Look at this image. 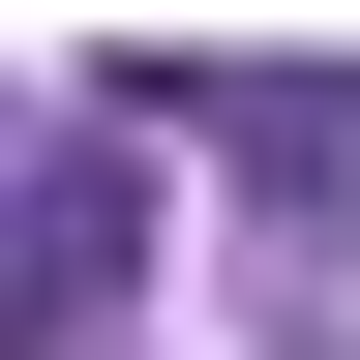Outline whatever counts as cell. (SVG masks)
Listing matches in <instances>:
<instances>
[{
  "label": "cell",
  "mask_w": 360,
  "mask_h": 360,
  "mask_svg": "<svg viewBox=\"0 0 360 360\" xmlns=\"http://www.w3.org/2000/svg\"><path fill=\"white\" fill-rule=\"evenodd\" d=\"M90 300H120V180H30L0 210V360H90Z\"/></svg>",
  "instance_id": "obj_1"
}]
</instances>
